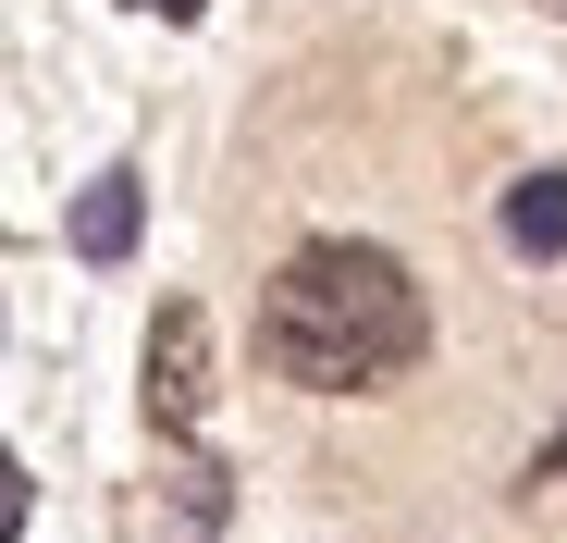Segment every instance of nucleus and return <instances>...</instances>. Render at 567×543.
Segmentation results:
<instances>
[{"mask_svg": "<svg viewBox=\"0 0 567 543\" xmlns=\"http://www.w3.org/2000/svg\"><path fill=\"white\" fill-rule=\"evenodd\" d=\"M432 346V309L408 285L395 247H297L259 297V358L309 396H358V383H395L408 358Z\"/></svg>", "mask_w": 567, "mask_h": 543, "instance_id": "obj_1", "label": "nucleus"}, {"mask_svg": "<svg viewBox=\"0 0 567 543\" xmlns=\"http://www.w3.org/2000/svg\"><path fill=\"white\" fill-rule=\"evenodd\" d=\"M210 396H223V383H210V309L173 297V309L148 321V420H161V432H198Z\"/></svg>", "mask_w": 567, "mask_h": 543, "instance_id": "obj_2", "label": "nucleus"}, {"mask_svg": "<svg viewBox=\"0 0 567 543\" xmlns=\"http://www.w3.org/2000/svg\"><path fill=\"white\" fill-rule=\"evenodd\" d=\"M136 223H148V186L112 161V173H86V186H74V223H62V235H74V259L112 272V259H136Z\"/></svg>", "mask_w": 567, "mask_h": 543, "instance_id": "obj_3", "label": "nucleus"}, {"mask_svg": "<svg viewBox=\"0 0 567 543\" xmlns=\"http://www.w3.org/2000/svg\"><path fill=\"white\" fill-rule=\"evenodd\" d=\"M506 247L518 259H567V173H518L506 186Z\"/></svg>", "mask_w": 567, "mask_h": 543, "instance_id": "obj_4", "label": "nucleus"}, {"mask_svg": "<svg viewBox=\"0 0 567 543\" xmlns=\"http://www.w3.org/2000/svg\"><path fill=\"white\" fill-rule=\"evenodd\" d=\"M530 482H567V420H555V444H543V470Z\"/></svg>", "mask_w": 567, "mask_h": 543, "instance_id": "obj_5", "label": "nucleus"}, {"mask_svg": "<svg viewBox=\"0 0 567 543\" xmlns=\"http://www.w3.org/2000/svg\"><path fill=\"white\" fill-rule=\"evenodd\" d=\"M148 13H161V25H198V13H210V0H148Z\"/></svg>", "mask_w": 567, "mask_h": 543, "instance_id": "obj_6", "label": "nucleus"}, {"mask_svg": "<svg viewBox=\"0 0 567 543\" xmlns=\"http://www.w3.org/2000/svg\"><path fill=\"white\" fill-rule=\"evenodd\" d=\"M555 13H567V0H555Z\"/></svg>", "mask_w": 567, "mask_h": 543, "instance_id": "obj_7", "label": "nucleus"}]
</instances>
